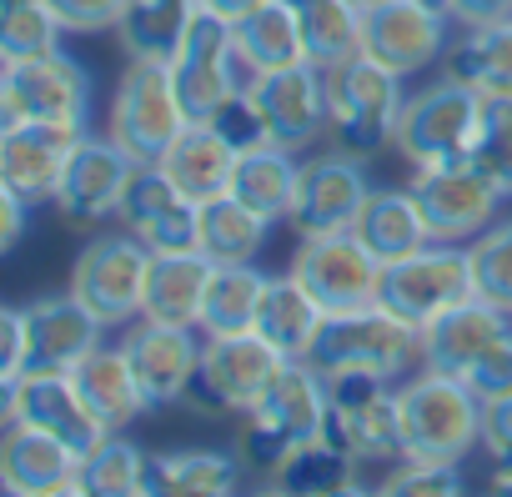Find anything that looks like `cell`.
Listing matches in <instances>:
<instances>
[{"label": "cell", "instance_id": "1", "mask_svg": "<svg viewBox=\"0 0 512 497\" xmlns=\"http://www.w3.org/2000/svg\"><path fill=\"white\" fill-rule=\"evenodd\" d=\"M332 422V387L312 362H287L277 382L262 392L246 412V437H241V462L277 472L302 442L322 437Z\"/></svg>", "mask_w": 512, "mask_h": 497}, {"label": "cell", "instance_id": "2", "mask_svg": "<svg viewBox=\"0 0 512 497\" xmlns=\"http://www.w3.org/2000/svg\"><path fill=\"white\" fill-rule=\"evenodd\" d=\"M402 76L377 66L372 56H347L342 66L327 71V136L347 156H377L397 136L402 116Z\"/></svg>", "mask_w": 512, "mask_h": 497}, {"label": "cell", "instance_id": "3", "mask_svg": "<svg viewBox=\"0 0 512 497\" xmlns=\"http://www.w3.org/2000/svg\"><path fill=\"white\" fill-rule=\"evenodd\" d=\"M397 407H402L407 457L462 462L472 447H482V397L462 377L422 367V377L402 382Z\"/></svg>", "mask_w": 512, "mask_h": 497}, {"label": "cell", "instance_id": "4", "mask_svg": "<svg viewBox=\"0 0 512 497\" xmlns=\"http://www.w3.org/2000/svg\"><path fill=\"white\" fill-rule=\"evenodd\" d=\"M191 126L181 96H176V81H171V66L166 61H141L131 56V66L121 71L116 81V96H111V116H106V136L141 166H156L171 141Z\"/></svg>", "mask_w": 512, "mask_h": 497}, {"label": "cell", "instance_id": "5", "mask_svg": "<svg viewBox=\"0 0 512 497\" xmlns=\"http://www.w3.org/2000/svg\"><path fill=\"white\" fill-rule=\"evenodd\" d=\"M307 362L322 377L367 372V377H387L392 382L412 362H422V332L377 302V307H362V312L327 317V327H322V337H317Z\"/></svg>", "mask_w": 512, "mask_h": 497}, {"label": "cell", "instance_id": "6", "mask_svg": "<svg viewBox=\"0 0 512 497\" xmlns=\"http://www.w3.org/2000/svg\"><path fill=\"white\" fill-rule=\"evenodd\" d=\"M11 121H46V126H76L91 121V71L66 56H36V61H0V126Z\"/></svg>", "mask_w": 512, "mask_h": 497}, {"label": "cell", "instance_id": "7", "mask_svg": "<svg viewBox=\"0 0 512 497\" xmlns=\"http://www.w3.org/2000/svg\"><path fill=\"white\" fill-rule=\"evenodd\" d=\"M146 272H151V246L131 231H106L81 246V257L71 267V287L101 322L131 327L146 312Z\"/></svg>", "mask_w": 512, "mask_h": 497}, {"label": "cell", "instance_id": "8", "mask_svg": "<svg viewBox=\"0 0 512 497\" xmlns=\"http://www.w3.org/2000/svg\"><path fill=\"white\" fill-rule=\"evenodd\" d=\"M477 111H482V96L472 86L442 76V81H432V86L407 96L392 146L402 151V161L412 171L467 161V146H472V131H477Z\"/></svg>", "mask_w": 512, "mask_h": 497}, {"label": "cell", "instance_id": "9", "mask_svg": "<svg viewBox=\"0 0 512 497\" xmlns=\"http://www.w3.org/2000/svg\"><path fill=\"white\" fill-rule=\"evenodd\" d=\"M467 297H477L472 257H467V246H457V241H427L422 252L382 267V297L377 302L387 312H397L402 322H412L417 332L432 327L442 312H452Z\"/></svg>", "mask_w": 512, "mask_h": 497}, {"label": "cell", "instance_id": "10", "mask_svg": "<svg viewBox=\"0 0 512 497\" xmlns=\"http://www.w3.org/2000/svg\"><path fill=\"white\" fill-rule=\"evenodd\" d=\"M292 277L312 292V302L327 317L377 307L382 297V262L367 252V241L357 231H327V236H302Z\"/></svg>", "mask_w": 512, "mask_h": 497}, {"label": "cell", "instance_id": "11", "mask_svg": "<svg viewBox=\"0 0 512 497\" xmlns=\"http://www.w3.org/2000/svg\"><path fill=\"white\" fill-rule=\"evenodd\" d=\"M166 66H171L176 96H181L191 121H211L236 91H246V81H241L246 66L236 56L231 21H221L211 11H196L191 31L181 36V46H176V56Z\"/></svg>", "mask_w": 512, "mask_h": 497}, {"label": "cell", "instance_id": "12", "mask_svg": "<svg viewBox=\"0 0 512 497\" xmlns=\"http://www.w3.org/2000/svg\"><path fill=\"white\" fill-rule=\"evenodd\" d=\"M332 387V422L327 432L357 457V462H402L407 442H402V407L387 377H367V372H342L327 377Z\"/></svg>", "mask_w": 512, "mask_h": 497}, {"label": "cell", "instance_id": "13", "mask_svg": "<svg viewBox=\"0 0 512 497\" xmlns=\"http://www.w3.org/2000/svg\"><path fill=\"white\" fill-rule=\"evenodd\" d=\"M412 196H417V211L427 221V236L432 241H477L497 206L507 201L472 161H447V166H422L412 171Z\"/></svg>", "mask_w": 512, "mask_h": 497}, {"label": "cell", "instance_id": "14", "mask_svg": "<svg viewBox=\"0 0 512 497\" xmlns=\"http://www.w3.org/2000/svg\"><path fill=\"white\" fill-rule=\"evenodd\" d=\"M362 56L402 81L447 56V11L432 0H377L362 11Z\"/></svg>", "mask_w": 512, "mask_h": 497}, {"label": "cell", "instance_id": "15", "mask_svg": "<svg viewBox=\"0 0 512 497\" xmlns=\"http://www.w3.org/2000/svg\"><path fill=\"white\" fill-rule=\"evenodd\" d=\"M246 96H251L256 116H262V131L272 146L307 151L327 131V71L312 61L246 76Z\"/></svg>", "mask_w": 512, "mask_h": 497}, {"label": "cell", "instance_id": "16", "mask_svg": "<svg viewBox=\"0 0 512 497\" xmlns=\"http://www.w3.org/2000/svg\"><path fill=\"white\" fill-rule=\"evenodd\" d=\"M6 422L41 427V432L61 437L76 457H91L111 437L106 422L81 397V387H76L71 372H26L21 382H11L6 387Z\"/></svg>", "mask_w": 512, "mask_h": 497}, {"label": "cell", "instance_id": "17", "mask_svg": "<svg viewBox=\"0 0 512 497\" xmlns=\"http://www.w3.org/2000/svg\"><path fill=\"white\" fill-rule=\"evenodd\" d=\"M287 367V357L262 337V332H226V337H206L201 342V372L196 387L206 402L226 407V412H251L262 402V392L277 382V372Z\"/></svg>", "mask_w": 512, "mask_h": 497}, {"label": "cell", "instance_id": "18", "mask_svg": "<svg viewBox=\"0 0 512 497\" xmlns=\"http://www.w3.org/2000/svg\"><path fill=\"white\" fill-rule=\"evenodd\" d=\"M372 196V181L362 171V156L347 151H327L302 161V186H297V206H292V226L297 236H327V231H352L362 206Z\"/></svg>", "mask_w": 512, "mask_h": 497}, {"label": "cell", "instance_id": "19", "mask_svg": "<svg viewBox=\"0 0 512 497\" xmlns=\"http://www.w3.org/2000/svg\"><path fill=\"white\" fill-rule=\"evenodd\" d=\"M116 216H121V226L131 236H141L151 246V252H196V216H201V206L161 166H136L131 171Z\"/></svg>", "mask_w": 512, "mask_h": 497}, {"label": "cell", "instance_id": "20", "mask_svg": "<svg viewBox=\"0 0 512 497\" xmlns=\"http://www.w3.org/2000/svg\"><path fill=\"white\" fill-rule=\"evenodd\" d=\"M131 367H136V382L146 392L151 407H166V402H181L191 387H196V372H201V342H196V327H171V322H131L126 337H121Z\"/></svg>", "mask_w": 512, "mask_h": 497}, {"label": "cell", "instance_id": "21", "mask_svg": "<svg viewBox=\"0 0 512 497\" xmlns=\"http://www.w3.org/2000/svg\"><path fill=\"white\" fill-rule=\"evenodd\" d=\"M141 161H131L111 136H81L71 146V161L61 171V186H56V211L66 221H101V216H116L121 196H126V181Z\"/></svg>", "mask_w": 512, "mask_h": 497}, {"label": "cell", "instance_id": "22", "mask_svg": "<svg viewBox=\"0 0 512 497\" xmlns=\"http://www.w3.org/2000/svg\"><path fill=\"white\" fill-rule=\"evenodd\" d=\"M507 337H512V312L487 297H467L452 312H442L432 327H422V367L467 382V372Z\"/></svg>", "mask_w": 512, "mask_h": 497}, {"label": "cell", "instance_id": "23", "mask_svg": "<svg viewBox=\"0 0 512 497\" xmlns=\"http://www.w3.org/2000/svg\"><path fill=\"white\" fill-rule=\"evenodd\" d=\"M86 131L76 126H46V121H11L0 131V186L21 191L31 206L56 201L61 171L71 161V146Z\"/></svg>", "mask_w": 512, "mask_h": 497}, {"label": "cell", "instance_id": "24", "mask_svg": "<svg viewBox=\"0 0 512 497\" xmlns=\"http://www.w3.org/2000/svg\"><path fill=\"white\" fill-rule=\"evenodd\" d=\"M0 487L16 492V497H36V492H51V497H66V492H86L81 482V457L41 432V427H26V422H6V437H0Z\"/></svg>", "mask_w": 512, "mask_h": 497}, {"label": "cell", "instance_id": "25", "mask_svg": "<svg viewBox=\"0 0 512 497\" xmlns=\"http://www.w3.org/2000/svg\"><path fill=\"white\" fill-rule=\"evenodd\" d=\"M106 322L76 297H36L26 307V342H31V372H71L86 352L101 347Z\"/></svg>", "mask_w": 512, "mask_h": 497}, {"label": "cell", "instance_id": "26", "mask_svg": "<svg viewBox=\"0 0 512 497\" xmlns=\"http://www.w3.org/2000/svg\"><path fill=\"white\" fill-rule=\"evenodd\" d=\"M297 186H302V161H297V151L272 146V141L236 151L231 196H236L241 206H251L256 216H267L272 226H277V221H292Z\"/></svg>", "mask_w": 512, "mask_h": 497}, {"label": "cell", "instance_id": "27", "mask_svg": "<svg viewBox=\"0 0 512 497\" xmlns=\"http://www.w3.org/2000/svg\"><path fill=\"white\" fill-rule=\"evenodd\" d=\"M196 206L201 201H211V196H226L231 191V171H236V146L211 126V121H191L176 141H171V151L156 161Z\"/></svg>", "mask_w": 512, "mask_h": 497}, {"label": "cell", "instance_id": "28", "mask_svg": "<svg viewBox=\"0 0 512 497\" xmlns=\"http://www.w3.org/2000/svg\"><path fill=\"white\" fill-rule=\"evenodd\" d=\"M211 267L201 252H151V272H146V312L151 322H171V327H196L201 332V302H206V282Z\"/></svg>", "mask_w": 512, "mask_h": 497}, {"label": "cell", "instance_id": "29", "mask_svg": "<svg viewBox=\"0 0 512 497\" xmlns=\"http://www.w3.org/2000/svg\"><path fill=\"white\" fill-rule=\"evenodd\" d=\"M71 377H76V387H81V397L91 402V412L106 422V432H121V427H131L151 402H146V392H141V382H136V367H131V357H126V347H96V352H86L76 367H71Z\"/></svg>", "mask_w": 512, "mask_h": 497}, {"label": "cell", "instance_id": "30", "mask_svg": "<svg viewBox=\"0 0 512 497\" xmlns=\"http://www.w3.org/2000/svg\"><path fill=\"white\" fill-rule=\"evenodd\" d=\"M327 327V312L312 302V292L287 272V277H267L262 307H256V332H262L287 362H307L317 337Z\"/></svg>", "mask_w": 512, "mask_h": 497}, {"label": "cell", "instance_id": "31", "mask_svg": "<svg viewBox=\"0 0 512 497\" xmlns=\"http://www.w3.org/2000/svg\"><path fill=\"white\" fill-rule=\"evenodd\" d=\"M231 41H236V56H241L246 76L287 71V66L307 61V41H302L292 0H267V6H256L241 21H231Z\"/></svg>", "mask_w": 512, "mask_h": 497}, {"label": "cell", "instance_id": "32", "mask_svg": "<svg viewBox=\"0 0 512 497\" xmlns=\"http://www.w3.org/2000/svg\"><path fill=\"white\" fill-rule=\"evenodd\" d=\"M362 241H367V252L387 267V262H402V257H412V252H422V246L432 241L427 236V221H422V211H417V196H412V186H372V196H367V206H362V216H357V226H352Z\"/></svg>", "mask_w": 512, "mask_h": 497}, {"label": "cell", "instance_id": "33", "mask_svg": "<svg viewBox=\"0 0 512 497\" xmlns=\"http://www.w3.org/2000/svg\"><path fill=\"white\" fill-rule=\"evenodd\" d=\"M267 231H272L267 216H256L251 206H241V201L226 191V196L201 201V216H196V252H201L206 262H256V252L267 246Z\"/></svg>", "mask_w": 512, "mask_h": 497}, {"label": "cell", "instance_id": "34", "mask_svg": "<svg viewBox=\"0 0 512 497\" xmlns=\"http://www.w3.org/2000/svg\"><path fill=\"white\" fill-rule=\"evenodd\" d=\"M442 76L472 86L477 96H512V21L477 26L442 56Z\"/></svg>", "mask_w": 512, "mask_h": 497}, {"label": "cell", "instance_id": "35", "mask_svg": "<svg viewBox=\"0 0 512 497\" xmlns=\"http://www.w3.org/2000/svg\"><path fill=\"white\" fill-rule=\"evenodd\" d=\"M196 11H201V0H126L121 26H116L121 51L141 61H171Z\"/></svg>", "mask_w": 512, "mask_h": 497}, {"label": "cell", "instance_id": "36", "mask_svg": "<svg viewBox=\"0 0 512 497\" xmlns=\"http://www.w3.org/2000/svg\"><path fill=\"white\" fill-rule=\"evenodd\" d=\"M262 292H267V272H256L251 262H216L206 282V302H201V332L206 337L251 332Z\"/></svg>", "mask_w": 512, "mask_h": 497}, {"label": "cell", "instance_id": "37", "mask_svg": "<svg viewBox=\"0 0 512 497\" xmlns=\"http://www.w3.org/2000/svg\"><path fill=\"white\" fill-rule=\"evenodd\" d=\"M302 41H307V61L332 71L347 56L362 51V11L352 0H292Z\"/></svg>", "mask_w": 512, "mask_h": 497}, {"label": "cell", "instance_id": "38", "mask_svg": "<svg viewBox=\"0 0 512 497\" xmlns=\"http://www.w3.org/2000/svg\"><path fill=\"white\" fill-rule=\"evenodd\" d=\"M357 472H362V462L332 432H322V437L302 442L272 477H277L282 492H352Z\"/></svg>", "mask_w": 512, "mask_h": 497}, {"label": "cell", "instance_id": "39", "mask_svg": "<svg viewBox=\"0 0 512 497\" xmlns=\"http://www.w3.org/2000/svg\"><path fill=\"white\" fill-rule=\"evenodd\" d=\"M241 482V462L211 447H181L151 462V492H201L221 497Z\"/></svg>", "mask_w": 512, "mask_h": 497}, {"label": "cell", "instance_id": "40", "mask_svg": "<svg viewBox=\"0 0 512 497\" xmlns=\"http://www.w3.org/2000/svg\"><path fill=\"white\" fill-rule=\"evenodd\" d=\"M61 16L51 11V0H6L0 11V61H36L61 51Z\"/></svg>", "mask_w": 512, "mask_h": 497}, {"label": "cell", "instance_id": "41", "mask_svg": "<svg viewBox=\"0 0 512 497\" xmlns=\"http://www.w3.org/2000/svg\"><path fill=\"white\" fill-rule=\"evenodd\" d=\"M81 482H86V492L136 497V492H151V462H146V452L136 442L111 432L91 457H81Z\"/></svg>", "mask_w": 512, "mask_h": 497}, {"label": "cell", "instance_id": "42", "mask_svg": "<svg viewBox=\"0 0 512 497\" xmlns=\"http://www.w3.org/2000/svg\"><path fill=\"white\" fill-rule=\"evenodd\" d=\"M467 161H472L502 196H512V96H482Z\"/></svg>", "mask_w": 512, "mask_h": 497}, {"label": "cell", "instance_id": "43", "mask_svg": "<svg viewBox=\"0 0 512 497\" xmlns=\"http://www.w3.org/2000/svg\"><path fill=\"white\" fill-rule=\"evenodd\" d=\"M467 257L477 297L512 312V221H492L477 241H467Z\"/></svg>", "mask_w": 512, "mask_h": 497}, {"label": "cell", "instance_id": "44", "mask_svg": "<svg viewBox=\"0 0 512 497\" xmlns=\"http://www.w3.org/2000/svg\"><path fill=\"white\" fill-rule=\"evenodd\" d=\"M382 492H462V462H432V457H402Z\"/></svg>", "mask_w": 512, "mask_h": 497}, {"label": "cell", "instance_id": "45", "mask_svg": "<svg viewBox=\"0 0 512 497\" xmlns=\"http://www.w3.org/2000/svg\"><path fill=\"white\" fill-rule=\"evenodd\" d=\"M51 11L61 16V26L71 36H101L121 26L126 0H51Z\"/></svg>", "mask_w": 512, "mask_h": 497}, {"label": "cell", "instance_id": "46", "mask_svg": "<svg viewBox=\"0 0 512 497\" xmlns=\"http://www.w3.org/2000/svg\"><path fill=\"white\" fill-rule=\"evenodd\" d=\"M0 342H6V352H0V387H11L31 372V342H26V307H6L0 312Z\"/></svg>", "mask_w": 512, "mask_h": 497}, {"label": "cell", "instance_id": "47", "mask_svg": "<svg viewBox=\"0 0 512 497\" xmlns=\"http://www.w3.org/2000/svg\"><path fill=\"white\" fill-rule=\"evenodd\" d=\"M211 126L236 146V151H246V146H262L267 141V131H262V116H256V106H251V96L246 91H236L216 116H211Z\"/></svg>", "mask_w": 512, "mask_h": 497}, {"label": "cell", "instance_id": "48", "mask_svg": "<svg viewBox=\"0 0 512 497\" xmlns=\"http://www.w3.org/2000/svg\"><path fill=\"white\" fill-rule=\"evenodd\" d=\"M467 387H472L482 402H492V397H507V392H512V337H507L502 347H492V352L467 372Z\"/></svg>", "mask_w": 512, "mask_h": 497}, {"label": "cell", "instance_id": "49", "mask_svg": "<svg viewBox=\"0 0 512 497\" xmlns=\"http://www.w3.org/2000/svg\"><path fill=\"white\" fill-rule=\"evenodd\" d=\"M482 452L492 462H512V392L482 402Z\"/></svg>", "mask_w": 512, "mask_h": 497}, {"label": "cell", "instance_id": "50", "mask_svg": "<svg viewBox=\"0 0 512 497\" xmlns=\"http://www.w3.org/2000/svg\"><path fill=\"white\" fill-rule=\"evenodd\" d=\"M447 21H457L462 31H477V26H497V21H512V0H442Z\"/></svg>", "mask_w": 512, "mask_h": 497}, {"label": "cell", "instance_id": "51", "mask_svg": "<svg viewBox=\"0 0 512 497\" xmlns=\"http://www.w3.org/2000/svg\"><path fill=\"white\" fill-rule=\"evenodd\" d=\"M26 211H31V201L21 191L0 186V246H6V252H16V241L26 231Z\"/></svg>", "mask_w": 512, "mask_h": 497}, {"label": "cell", "instance_id": "52", "mask_svg": "<svg viewBox=\"0 0 512 497\" xmlns=\"http://www.w3.org/2000/svg\"><path fill=\"white\" fill-rule=\"evenodd\" d=\"M256 6H267V0H201V11H211V16H221V21H241V16L256 11Z\"/></svg>", "mask_w": 512, "mask_h": 497}, {"label": "cell", "instance_id": "53", "mask_svg": "<svg viewBox=\"0 0 512 497\" xmlns=\"http://www.w3.org/2000/svg\"><path fill=\"white\" fill-rule=\"evenodd\" d=\"M492 492H512V462H497V472H492Z\"/></svg>", "mask_w": 512, "mask_h": 497}, {"label": "cell", "instance_id": "54", "mask_svg": "<svg viewBox=\"0 0 512 497\" xmlns=\"http://www.w3.org/2000/svg\"><path fill=\"white\" fill-rule=\"evenodd\" d=\"M352 6H357V11H367V6H377V0H352Z\"/></svg>", "mask_w": 512, "mask_h": 497}, {"label": "cell", "instance_id": "55", "mask_svg": "<svg viewBox=\"0 0 512 497\" xmlns=\"http://www.w3.org/2000/svg\"><path fill=\"white\" fill-rule=\"evenodd\" d=\"M432 6H437V11H442V0H432Z\"/></svg>", "mask_w": 512, "mask_h": 497}]
</instances>
